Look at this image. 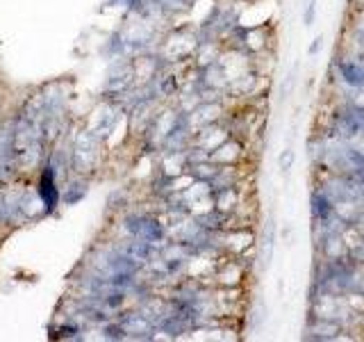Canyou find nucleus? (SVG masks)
I'll use <instances>...</instances> for the list:
<instances>
[{"instance_id":"1","label":"nucleus","mask_w":364,"mask_h":342,"mask_svg":"<svg viewBox=\"0 0 364 342\" xmlns=\"http://www.w3.org/2000/svg\"><path fill=\"white\" fill-rule=\"evenodd\" d=\"M330 73L346 89L344 96H350L353 91H364V55L344 46L330 62Z\"/></svg>"},{"instance_id":"8","label":"nucleus","mask_w":364,"mask_h":342,"mask_svg":"<svg viewBox=\"0 0 364 342\" xmlns=\"http://www.w3.org/2000/svg\"><path fill=\"white\" fill-rule=\"evenodd\" d=\"M57 187H55V176H53V171L50 167L43 171V176L39 180V197H41V203L46 205V210H53L55 208V203H57Z\"/></svg>"},{"instance_id":"3","label":"nucleus","mask_w":364,"mask_h":342,"mask_svg":"<svg viewBox=\"0 0 364 342\" xmlns=\"http://www.w3.org/2000/svg\"><path fill=\"white\" fill-rule=\"evenodd\" d=\"M125 228L132 233V237L136 239H144V242L148 244H159L164 239L166 231L164 226L159 224L157 219H153V217H146V214H134V217H128L125 219Z\"/></svg>"},{"instance_id":"6","label":"nucleus","mask_w":364,"mask_h":342,"mask_svg":"<svg viewBox=\"0 0 364 342\" xmlns=\"http://www.w3.org/2000/svg\"><path fill=\"white\" fill-rule=\"evenodd\" d=\"M121 326L125 333H130L132 338H153V322L144 313H130L121 319Z\"/></svg>"},{"instance_id":"12","label":"nucleus","mask_w":364,"mask_h":342,"mask_svg":"<svg viewBox=\"0 0 364 342\" xmlns=\"http://www.w3.org/2000/svg\"><path fill=\"white\" fill-rule=\"evenodd\" d=\"M71 190L66 192V203H75L77 199H82L85 197V192H87V185L85 182H71V185H68Z\"/></svg>"},{"instance_id":"13","label":"nucleus","mask_w":364,"mask_h":342,"mask_svg":"<svg viewBox=\"0 0 364 342\" xmlns=\"http://www.w3.org/2000/svg\"><path fill=\"white\" fill-rule=\"evenodd\" d=\"M296 73H299V64H294V68L289 71L287 80L282 83V91H280V94H282V100L291 96V91H294V87H296Z\"/></svg>"},{"instance_id":"5","label":"nucleus","mask_w":364,"mask_h":342,"mask_svg":"<svg viewBox=\"0 0 364 342\" xmlns=\"http://www.w3.org/2000/svg\"><path fill=\"white\" fill-rule=\"evenodd\" d=\"M96 162V142L94 137L82 133L75 140V167H80L82 171H91Z\"/></svg>"},{"instance_id":"14","label":"nucleus","mask_w":364,"mask_h":342,"mask_svg":"<svg viewBox=\"0 0 364 342\" xmlns=\"http://www.w3.org/2000/svg\"><path fill=\"white\" fill-rule=\"evenodd\" d=\"M159 5L168 11H185L193 5V0H159Z\"/></svg>"},{"instance_id":"4","label":"nucleus","mask_w":364,"mask_h":342,"mask_svg":"<svg viewBox=\"0 0 364 342\" xmlns=\"http://www.w3.org/2000/svg\"><path fill=\"white\" fill-rule=\"evenodd\" d=\"M333 214H335L333 199H330L318 185H314V190L310 194V217H312V224H323Z\"/></svg>"},{"instance_id":"7","label":"nucleus","mask_w":364,"mask_h":342,"mask_svg":"<svg viewBox=\"0 0 364 342\" xmlns=\"http://www.w3.org/2000/svg\"><path fill=\"white\" fill-rule=\"evenodd\" d=\"M273 249H276V217L273 212L269 214L267 226H264V237H262V265L267 269L271 267V260H273Z\"/></svg>"},{"instance_id":"15","label":"nucleus","mask_w":364,"mask_h":342,"mask_svg":"<svg viewBox=\"0 0 364 342\" xmlns=\"http://www.w3.org/2000/svg\"><path fill=\"white\" fill-rule=\"evenodd\" d=\"M321 48H323V34H316V37L312 39V43H310V48H307V55L316 57Z\"/></svg>"},{"instance_id":"2","label":"nucleus","mask_w":364,"mask_h":342,"mask_svg":"<svg viewBox=\"0 0 364 342\" xmlns=\"http://www.w3.org/2000/svg\"><path fill=\"white\" fill-rule=\"evenodd\" d=\"M348 331L333 322V319H323V317H314L307 315V322L303 326V340H312V342H337V340H355L358 336H346Z\"/></svg>"},{"instance_id":"11","label":"nucleus","mask_w":364,"mask_h":342,"mask_svg":"<svg viewBox=\"0 0 364 342\" xmlns=\"http://www.w3.org/2000/svg\"><path fill=\"white\" fill-rule=\"evenodd\" d=\"M316 0H307V3L303 5V26L305 28H312L314 21H316Z\"/></svg>"},{"instance_id":"9","label":"nucleus","mask_w":364,"mask_h":342,"mask_svg":"<svg viewBox=\"0 0 364 342\" xmlns=\"http://www.w3.org/2000/svg\"><path fill=\"white\" fill-rule=\"evenodd\" d=\"M14 160V125H0V167Z\"/></svg>"},{"instance_id":"10","label":"nucleus","mask_w":364,"mask_h":342,"mask_svg":"<svg viewBox=\"0 0 364 342\" xmlns=\"http://www.w3.org/2000/svg\"><path fill=\"white\" fill-rule=\"evenodd\" d=\"M294 162H296V151L291 146L287 148H282V153L278 155V169H280V174L287 178L291 174V169H294Z\"/></svg>"}]
</instances>
